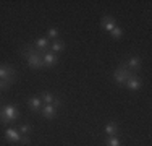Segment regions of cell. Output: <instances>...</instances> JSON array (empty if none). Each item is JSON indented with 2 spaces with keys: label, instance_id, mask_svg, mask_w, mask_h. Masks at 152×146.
Listing matches in <instances>:
<instances>
[{
  "label": "cell",
  "instance_id": "cell-1",
  "mask_svg": "<svg viewBox=\"0 0 152 146\" xmlns=\"http://www.w3.org/2000/svg\"><path fill=\"white\" fill-rule=\"evenodd\" d=\"M20 54L24 60L28 62L31 70H44V62H42V55L34 49L32 44H23L20 47Z\"/></svg>",
  "mask_w": 152,
  "mask_h": 146
},
{
  "label": "cell",
  "instance_id": "cell-2",
  "mask_svg": "<svg viewBox=\"0 0 152 146\" xmlns=\"http://www.w3.org/2000/svg\"><path fill=\"white\" fill-rule=\"evenodd\" d=\"M20 119V107L18 104L8 102L0 109V123H15Z\"/></svg>",
  "mask_w": 152,
  "mask_h": 146
},
{
  "label": "cell",
  "instance_id": "cell-3",
  "mask_svg": "<svg viewBox=\"0 0 152 146\" xmlns=\"http://www.w3.org/2000/svg\"><path fill=\"white\" fill-rule=\"evenodd\" d=\"M0 80L5 83H8L10 86L15 85L18 80V72L13 65L10 63H0Z\"/></svg>",
  "mask_w": 152,
  "mask_h": 146
},
{
  "label": "cell",
  "instance_id": "cell-4",
  "mask_svg": "<svg viewBox=\"0 0 152 146\" xmlns=\"http://www.w3.org/2000/svg\"><path fill=\"white\" fill-rule=\"evenodd\" d=\"M131 75H133V72H129L128 68L120 62V65H118V67L115 68V72H113V81L117 83L118 86H125L126 80H128Z\"/></svg>",
  "mask_w": 152,
  "mask_h": 146
},
{
  "label": "cell",
  "instance_id": "cell-5",
  "mask_svg": "<svg viewBox=\"0 0 152 146\" xmlns=\"http://www.w3.org/2000/svg\"><path fill=\"white\" fill-rule=\"evenodd\" d=\"M24 136H26V135L20 133V130L15 128V127H8V128L5 130V138H7V141H10V143L21 145V143H23V138Z\"/></svg>",
  "mask_w": 152,
  "mask_h": 146
},
{
  "label": "cell",
  "instance_id": "cell-6",
  "mask_svg": "<svg viewBox=\"0 0 152 146\" xmlns=\"http://www.w3.org/2000/svg\"><path fill=\"white\" fill-rule=\"evenodd\" d=\"M121 63L125 65L129 72L137 73L141 70V67H142V58H141L139 55H131L129 58H126V60H121Z\"/></svg>",
  "mask_w": 152,
  "mask_h": 146
},
{
  "label": "cell",
  "instance_id": "cell-7",
  "mask_svg": "<svg viewBox=\"0 0 152 146\" xmlns=\"http://www.w3.org/2000/svg\"><path fill=\"white\" fill-rule=\"evenodd\" d=\"M125 88H126V89H129V91H139L141 88H142V78H141L137 73H133V75L126 80Z\"/></svg>",
  "mask_w": 152,
  "mask_h": 146
},
{
  "label": "cell",
  "instance_id": "cell-8",
  "mask_svg": "<svg viewBox=\"0 0 152 146\" xmlns=\"http://www.w3.org/2000/svg\"><path fill=\"white\" fill-rule=\"evenodd\" d=\"M32 46H34V49L37 50L39 54H45L47 50H50V41L49 39L45 38V36H41V38H36L34 39V44H32Z\"/></svg>",
  "mask_w": 152,
  "mask_h": 146
},
{
  "label": "cell",
  "instance_id": "cell-9",
  "mask_svg": "<svg viewBox=\"0 0 152 146\" xmlns=\"http://www.w3.org/2000/svg\"><path fill=\"white\" fill-rule=\"evenodd\" d=\"M41 115L47 120H55L57 115H58V109L52 104H44L41 109Z\"/></svg>",
  "mask_w": 152,
  "mask_h": 146
},
{
  "label": "cell",
  "instance_id": "cell-10",
  "mask_svg": "<svg viewBox=\"0 0 152 146\" xmlns=\"http://www.w3.org/2000/svg\"><path fill=\"white\" fill-rule=\"evenodd\" d=\"M42 62H44V67H55L57 63H58V55L57 54H53L52 50H47L45 54H42Z\"/></svg>",
  "mask_w": 152,
  "mask_h": 146
},
{
  "label": "cell",
  "instance_id": "cell-11",
  "mask_svg": "<svg viewBox=\"0 0 152 146\" xmlns=\"http://www.w3.org/2000/svg\"><path fill=\"white\" fill-rule=\"evenodd\" d=\"M115 26H117V21L113 20V16H110V15H104V16L100 18V28H102L104 31L110 32Z\"/></svg>",
  "mask_w": 152,
  "mask_h": 146
},
{
  "label": "cell",
  "instance_id": "cell-12",
  "mask_svg": "<svg viewBox=\"0 0 152 146\" xmlns=\"http://www.w3.org/2000/svg\"><path fill=\"white\" fill-rule=\"evenodd\" d=\"M42 105H44V102H42V99L39 96H34L31 97L29 101H28V107H29V111L32 112V114H39L42 109Z\"/></svg>",
  "mask_w": 152,
  "mask_h": 146
},
{
  "label": "cell",
  "instance_id": "cell-13",
  "mask_svg": "<svg viewBox=\"0 0 152 146\" xmlns=\"http://www.w3.org/2000/svg\"><path fill=\"white\" fill-rule=\"evenodd\" d=\"M104 133L107 135V136H117L118 133H120V125H118V122H108L105 127H104Z\"/></svg>",
  "mask_w": 152,
  "mask_h": 146
},
{
  "label": "cell",
  "instance_id": "cell-14",
  "mask_svg": "<svg viewBox=\"0 0 152 146\" xmlns=\"http://www.w3.org/2000/svg\"><path fill=\"white\" fill-rule=\"evenodd\" d=\"M65 49H66V42L61 41V39H55V41L50 42V50H52L53 54H57V55H58L60 52H63Z\"/></svg>",
  "mask_w": 152,
  "mask_h": 146
},
{
  "label": "cell",
  "instance_id": "cell-15",
  "mask_svg": "<svg viewBox=\"0 0 152 146\" xmlns=\"http://www.w3.org/2000/svg\"><path fill=\"white\" fill-rule=\"evenodd\" d=\"M39 97L42 99V102H44V104H53L57 94L52 93V91H47V89H45V91H41V93H39Z\"/></svg>",
  "mask_w": 152,
  "mask_h": 146
},
{
  "label": "cell",
  "instance_id": "cell-16",
  "mask_svg": "<svg viewBox=\"0 0 152 146\" xmlns=\"http://www.w3.org/2000/svg\"><path fill=\"white\" fill-rule=\"evenodd\" d=\"M45 38L49 39L50 42L55 41V39H58V29H57L55 26H50L49 29H47V36H45Z\"/></svg>",
  "mask_w": 152,
  "mask_h": 146
},
{
  "label": "cell",
  "instance_id": "cell-17",
  "mask_svg": "<svg viewBox=\"0 0 152 146\" xmlns=\"http://www.w3.org/2000/svg\"><path fill=\"white\" fill-rule=\"evenodd\" d=\"M104 145L105 146H121V140L118 138V135L117 136H108L105 141H104Z\"/></svg>",
  "mask_w": 152,
  "mask_h": 146
},
{
  "label": "cell",
  "instance_id": "cell-18",
  "mask_svg": "<svg viewBox=\"0 0 152 146\" xmlns=\"http://www.w3.org/2000/svg\"><path fill=\"white\" fill-rule=\"evenodd\" d=\"M18 130H20V133H23V135H31L32 133V125L31 123H21V125L18 127Z\"/></svg>",
  "mask_w": 152,
  "mask_h": 146
},
{
  "label": "cell",
  "instance_id": "cell-19",
  "mask_svg": "<svg viewBox=\"0 0 152 146\" xmlns=\"http://www.w3.org/2000/svg\"><path fill=\"white\" fill-rule=\"evenodd\" d=\"M110 34H112V38H113V39H117V41H118V39L123 38V29L117 24V26H115V28L110 31Z\"/></svg>",
  "mask_w": 152,
  "mask_h": 146
},
{
  "label": "cell",
  "instance_id": "cell-20",
  "mask_svg": "<svg viewBox=\"0 0 152 146\" xmlns=\"http://www.w3.org/2000/svg\"><path fill=\"white\" fill-rule=\"evenodd\" d=\"M7 89H10V85L0 80V93H2V91H7Z\"/></svg>",
  "mask_w": 152,
  "mask_h": 146
},
{
  "label": "cell",
  "instance_id": "cell-21",
  "mask_svg": "<svg viewBox=\"0 0 152 146\" xmlns=\"http://www.w3.org/2000/svg\"><path fill=\"white\" fill-rule=\"evenodd\" d=\"M0 107H3V99L0 97Z\"/></svg>",
  "mask_w": 152,
  "mask_h": 146
}]
</instances>
